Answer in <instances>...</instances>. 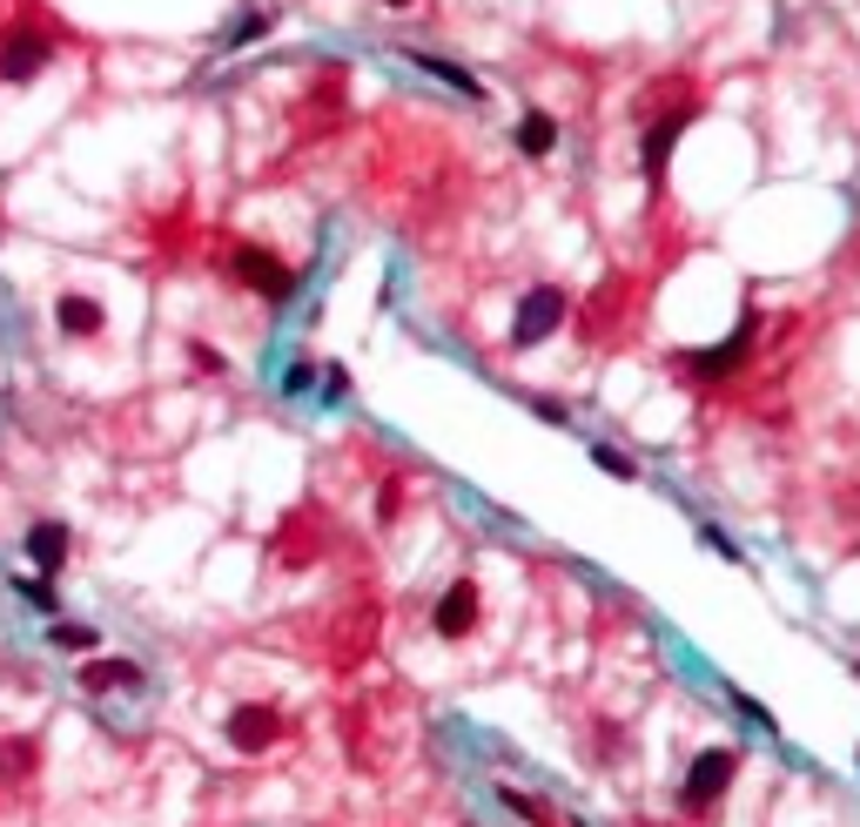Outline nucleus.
<instances>
[{
	"label": "nucleus",
	"mask_w": 860,
	"mask_h": 827,
	"mask_svg": "<svg viewBox=\"0 0 860 827\" xmlns=\"http://www.w3.org/2000/svg\"><path fill=\"white\" fill-rule=\"evenodd\" d=\"M48 639H54L61 652H81V659H88V652H102V632H95V626H81V619H61Z\"/></svg>",
	"instance_id": "obj_14"
},
{
	"label": "nucleus",
	"mask_w": 860,
	"mask_h": 827,
	"mask_svg": "<svg viewBox=\"0 0 860 827\" xmlns=\"http://www.w3.org/2000/svg\"><path fill=\"white\" fill-rule=\"evenodd\" d=\"M21 599H34L41 613H54V586H48V578H21Z\"/></svg>",
	"instance_id": "obj_20"
},
{
	"label": "nucleus",
	"mask_w": 860,
	"mask_h": 827,
	"mask_svg": "<svg viewBox=\"0 0 860 827\" xmlns=\"http://www.w3.org/2000/svg\"><path fill=\"white\" fill-rule=\"evenodd\" d=\"M430 626H438V639H464L478 626V586H471V578H451V593L438 599Z\"/></svg>",
	"instance_id": "obj_7"
},
{
	"label": "nucleus",
	"mask_w": 860,
	"mask_h": 827,
	"mask_svg": "<svg viewBox=\"0 0 860 827\" xmlns=\"http://www.w3.org/2000/svg\"><path fill=\"white\" fill-rule=\"evenodd\" d=\"M497 800H504L511 814H525V820H545V807H538L532 794H518V787H497Z\"/></svg>",
	"instance_id": "obj_18"
},
{
	"label": "nucleus",
	"mask_w": 860,
	"mask_h": 827,
	"mask_svg": "<svg viewBox=\"0 0 860 827\" xmlns=\"http://www.w3.org/2000/svg\"><path fill=\"white\" fill-rule=\"evenodd\" d=\"M189 364L202 370V377H222L229 364H222V350H209V344H189Z\"/></svg>",
	"instance_id": "obj_19"
},
{
	"label": "nucleus",
	"mask_w": 860,
	"mask_h": 827,
	"mask_svg": "<svg viewBox=\"0 0 860 827\" xmlns=\"http://www.w3.org/2000/svg\"><path fill=\"white\" fill-rule=\"evenodd\" d=\"M532 410H538V418H545V425H565V404H558V397H538Z\"/></svg>",
	"instance_id": "obj_22"
},
{
	"label": "nucleus",
	"mask_w": 860,
	"mask_h": 827,
	"mask_svg": "<svg viewBox=\"0 0 860 827\" xmlns=\"http://www.w3.org/2000/svg\"><path fill=\"white\" fill-rule=\"evenodd\" d=\"M565 310H571V296L558 290V283H538L525 303H518V316H511V344L518 350H532V344H545L552 329L565 323Z\"/></svg>",
	"instance_id": "obj_3"
},
{
	"label": "nucleus",
	"mask_w": 860,
	"mask_h": 827,
	"mask_svg": "<svg viewBox=\"0 0 860 827\" xmlns=\"http://www.w3.org/2000/svg\"><path fill=\"white\" fill-rule=\"evenodd\" d=\"M263 34H270V14H249V21H242L222 48H249V41H263Z\"/></svg>",
	"instance_id": "obj_17"
},
{
	"label": "nucleus",
	"mask_w": 860,
	"mask_h": 827,
	"mask_svg": "<svg viewBox=\"0 0 860 827\" xmlns=\"http://www.w3.org/2000/svg\"><path fill=\"white\" fill-rule=\"evenodd\" d=\"M685 128H693V108H672L659 128H646V155H639V161H646V176H652V182L665 176V161H672V142H679Z\"/></svg>",
	"instance_id": "obj_11"
},
{
	"label": "nucleus",
	"mask_w": 860,
	"mask_h": 827,
	"mask_svg": "<svg viewBox=\"0 0 860 827\" xmlns=\"http://www.w3.org/2000/svg\"><path fill=\"white\" fill-rule=\"evenodd\" d=\"M384 8H410V0H384Z\"/></svg>",
	"instance_id": "obj_23"
},
{
	"label": "nucleus",
	"mask_w": 860,
	"mask_h": 827,
	"mask_svg": "<svg viewBox=\"0 0 860 827\" xmlns=\"http://www.w3.org/2000/svg\"><path fill=\"white\" fill-rule=\"evenodd\" d=\"M310 377H316V370H310V357H296V364H290V377H283V390L296 397V390H310Z\"/></svg>",
	"instance_id": "obj_21"
},
{
	"label": "nucleus",
	"mask_w": 860,
	"mask_h": 827,
	"mask_svg": "<svg viewBox=\"0 0 860 827\" xmlns=\"http://www.w3.org/2000/svg\"><path fill=\"white\" fill-rule=\"evenodd\" d=\"M54 323H61V337H102V323H108V310H102L95 296H81V290H67V296L54 303Z\"/></svg>",
	"instance_id": "obj_10"
},
{
	"label": "nucleus",
	"mask_w": 860,
	"mask_h": 827,
	"mask_svg": "<svg viewBox=\"0 0 860 827\" xmlns=\"http://www.w3.org/2000/svg\"><path fill=\"white\" fill-rule=\"evenodd\" d=\"M28 552H34L41 572H61V565H67V525H61V519H41V525L28 532Z\"/></svg>",
	"instance_id": "obj_12"
},
{
	"label": "nucleus",
	"mask_w": 860,
	"mask_h": 827,
	"mask_svg": "<svg viewBox=\"0 0 860 827\" xmlns=\"http://www.w3.org/2000/svg\"><path fill=\"white\" fill-rule=\"evenodd\" d=\"M746 344H753V316H740V329H733L726 344H713V350H685L679 364L693 370V377H726V370H733V364L746 357Z\"/></svg>",
	"instance_id": "obj_8"
},
{
	"label": "nucleus",
	"mask_w": 860,
	"mask_h": 827,
	"mask_svg": "<svg viewBox=\"0 0 860 827\" xmlns=\"http://www.w3.org/2000/svg\"><path fill=\"white\" fill-rule=\"evenodd\" d=\"M518 148H525L532 161H538V155H552V148H558V122H552L545 108H532V115L518 122Z\"/></svg>",
	"instance_id": "obj_13"
},
{
	"label": "nucleus",
	"mask_w": 860,
	"mask_h": 827,
	"mask_svg": "<svg viewBox=\"0 0 860 827\" xmlns=\"http://www.w3.org/2000/svg\"><path fill=\"white\" fill-rule=\"evenodd\" d=\"M417 67H430L438 81H451V88H464V95H484V88H478V74H464L458 61H438V54H417Z\"/></svg>",
	"instance_id": "obj_15"
},
{
	"label": "nucleus",
	"mask_w": 860,
	"mask_h": 827,
	"mask_svg": "<svg viewBox=\"0 0 860 827\" xmlns=\"http://www.w3.org/2000/svg\"><path fill=\"white\" fill-rule=\"evenodd\" d=\"M48 61H54V34H48V28L21 21V28L0 34V81H8V88H28Z\"/></svg>",
	"instance_id": "obj_1"
},
{
	"label": "nucleus",
	"mask_w": 860,
	"mask_h": 827,
	"mask_svg": "<svg viewBox=\"0 0 860 827\" xmlns=\"http://www.w3.org/2000/svg\"><path fill=\"white\" fill-rule=\"evenodd\" d=\"M276 740H283V713H276V706L249 700V706L229 713V747H235V754H270Z\"/></svg>",
	"instance_id": "obj_5"
},
{
	"label": "nucleus",
	"mask_w": 860,
	"mask_h": 827,
	"mask_svg": "<svg viewBox=\"0 0 860 827\" xmlns=\"http://www.w3.org/2000/svg\"><path fill=\"white\" fill-rule=\"evenodd\" d=\"M591 464L606 471V478H619V484H632L639 471H632V458H619V451H606V444H591Z\"/></svg>",
	"instance_id": "obj_16"
},
{
	"label": "nucleus",
	"mask_w": 860,
	"mask_h": 827,
	"mask_svg": "<svg viewBox=\"0 0 860 827\" xmlns=\"http://www.w3.org/2000/svg\"><path fill=\"white\" fill-rule=\"evenodd\" d=\"M229 270H235V283H249L255 296H270V303H290V296H296V270H290L283 257H270V250H255V242L229 250Z\"/></svg>",
	"instance_id": "obj_2"
},
{
	"label": "nucleus",
	"mask_w": 860,
	"mask_h": 827,
	"mask_svg": "<svg viewBox=\"0 0 860 827\" xmlns=\"http://www.w3.org/2000/svg\"><path fill=\"white\" fill-rule=\"evenodd\" d=\"M733 754L726 747H706L693 767H685V807H693V814H706V807H720V794L733 787Z\"/></svg>",
	"instance_id": "obj_4"
},
{
	"label": "nucleus",
	"mask_w": 860,
	"mask_h": 827,
	"mask_svg": "<svg viewBox=\"0 0 860 827\" xmlns=\"http://www.w3.org/2000/svg\"><path fill=\"white\" fill-rule=\"evenodd\" d=\"M128 687H141V667L135 659H108V652H88L81 659V693H128Z\"/></svg>",
	"instance_id": "obj_6"
},
{
	"label": "nucleus",
	"mask_w": 860,
	"mask_h": 827,
	"mask_svg": "<svg viewBox=\"0 0 860 827\" xmlns=\"http://www.w3.org/2000/svg\"><path fill=\"white\" fill-rule=\"evenodd\" d=\"M34 767H41V740H28V733H8L0 740V787H28L34 781Z\"/></svg>",
	"instance_id": "obj_9"
}]
</instances>
